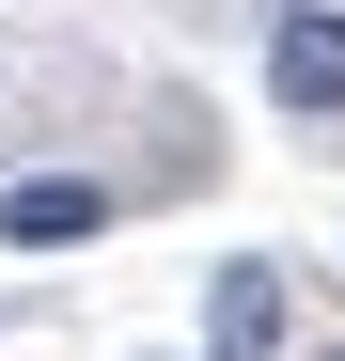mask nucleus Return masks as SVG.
Masks as SVG:
<instances>
[{
  "label": "nucleus",
  "mask_w": 345,
  "mask_h": 361,
  "mask_svg": "<svg viewBox=\"0 0 345 361\" xmlns=\"http://www.w3.org/2000/svg\"><path fill=\"white\" fill-rule=\"evenodd\" d=\"M267 94L299 110V126H345V16H330V0L267 16Z\"/></svg>",
  "instance_id": "1"
},
{
  "label": "nucleus",
  "mask_w": 345,
  "mask_h": 361,
  "mask_svg": "<svg viewBox=\"0 0 345 361\" xmlns=\"http://www.w3.org/2000/svg\"><path fill=\"white\" fill-rule=\"evenodd\" d=\"M79 235H110L94 173H16V189H0V252H79Z\"/></svg>",
  "instance_id": "2"
},
{
  "label": "nucleus",
  "mask_w": 345,
  "mask_h": 361,
  "mask_svg": "<svg viewBox=\"0 0 345 361\" xmlns=\"http://www.w3.org/2000/svg\"><path fill=\"white\" fill-rule=\"evenodd\" d=\"M204 361H282V267L267 252H236L204 283Z\"/></svg>",
  "instance_id": "3"
},
{
  "label": "nucleus",
  "mask_w": 345,
  "mask_h": 361,
  "mask_svg": "<svg viewBox=\"0 0 345 361\" xmlns=\"http://www.w3.org/2000/svg\"><path fill=\"white\" fill-rule=\"evenodd\" d=\"M330 361H345V345H330Z\"/></svg>",
  "instance_id": "4"
}]
</instances>
